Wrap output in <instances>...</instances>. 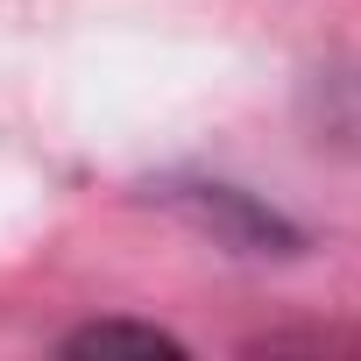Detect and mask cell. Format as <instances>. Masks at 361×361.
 Segmentation results:
<instances>
[{"label":"cell","mask_w":361,"mask_h":361,"mask_svg":"<svg viewBox=\"0 0 361 361\" xmlns=\"http://www.w3.org/2000/svg\"><path fill=\"white\" fill-rule=\"evenodd\" d=\"M78 354H106V347H142V354H156V347H170V333H156V326H121V319H106V326H85L78 340H71Z\"/></svg>","instance_id":"6da1fadb"}]
</instances>
